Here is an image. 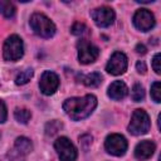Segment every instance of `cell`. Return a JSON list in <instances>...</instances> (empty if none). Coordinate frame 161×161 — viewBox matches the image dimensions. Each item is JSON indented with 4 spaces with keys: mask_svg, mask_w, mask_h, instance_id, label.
Returning a JSON list of instances; mask_svg holds the SVG:
<instances>
[{
    "mask_svg": "<svg viewBox=\"0 0 161 161\" xmlns=\"http://www.w3.org/2000/svg\"><path fill=\"white\" fill-rule=\"evenodd\" d=\"M14 117L20 123H28L30 117H31V113L26 108H16L14 112Z\"/></svg>",
    "mask_w": 161,
    "mask_h": 161,
    "instance_id": "ac0fdd59",
    "label": "cell"
},
{
    "mask_svg": "<svg viewBox=\"0 0 161 161\" xmlns=\"http://www.w3.org/2000/svg\"><path fill=\"white\" fill-rule=\"evenodd\" d=\"M82 82L87 87H98L102 83V75L98 72H93V73H89V74L84 75L82 78Z\"/></svg>",
    "mask_w": 161,
    "mask_h": 161,
    "instance_id": "9a60e30c",
    "label": "cell"
},
{
    "mask_svg": "<svg viewBox=\"0 0 161 161\" xmlns=\"http://www.w3.org/2000/svg\"><path fill=\"white\" fill-rule=\"evenodd\" d=\"M54 148L60 158V161H75L77 148L67 137H59L54 142Z\"/></svg>",
    "mask_w": 161,
    "mask_h": 161,
    "instance_id": "8992f818",
    "label": "cell"
},
{
    "mask_svg": "<svg viewBox=\"0 0 161 161\" xmlns=\"http://www.w3.org/2000/svg\"><path fill=\"white\" fill-rule=\"evenodd\" d=\"M136 69H137L138 73H145V72H146V65H145V63L141 62V60H138V62L136 63Z\"/></svg>",
    "mask_w": 161,
    "mask_h": 161,
    "instance_id": "cb8c5ba5",
    "label": "cell"
},
{
    "mask_svg": "<svg viewBox=\"0 0 161 161\" xmlns=\"http://www.w3.org/2000/svg\"><path fill=\"white\" fill-rule=\"evenodd\" d=\"M97 107V98L93 94L83 97H72L64 101L63 109L68 117L74 121L87 118Z\"/></svg>",
    "mask_w": 161,
    "mask_h": 161,
    "instance_id": "6da1fadb",
    "label": "cell"
},
{
    "mask_svg": "<svg viewBox=\"0 0 161 161\" xmlns=\"http://www.w3.org/2000/svg\"><path fill=\"white\" fill-rule=\"evenodd\" d=\"M136 52H137L138 54H145V53H146V47H145L143 44H137V45H136Z\"/></svg>",
    "mask_w": 161,
    "mask_h": 161,
    "instance_id": "d4e9b609",
    "label": "cell"
},
{
    "mask_svg": "<svg viewBox=\"0 0 161 161\" xmlns=\"http://www.w3.org/2000/svg\"><path fill=\"white\" fill-rule=\"evenodd\" d=\"M131 97L135 102H140L145 98V89L141 84L136 83L133 87H132V91H131Z\"/></svg>",
    "mask_w": 161,
    "mask_h": 161,
    "instance_id": "d6986e66",
    "label": "cell"
},
{
    "mask_svg": "<svg viewBox=\"0 0 161 161\" xmlns=\"http://www.w3.org/2000/svg\"><path fill=\"white\" fill-rule=\"evenodd\" d=\"M15 11H16V9L11 1H6V0L0 1V13L5 18H13L15 15Z\"/></svg>",
    "mask_w": 161,
    "mask_h": 161,
    "instance_id": "2e32d148",
    "label": "cell"
},
{
    "mask_svg": "<svg viewBox=\"0 0 161 161\" xmlns=\"http://www.w3.org/2000/svg\"><path fill=\"white\" fill-rule=\"evenodd\" d=\"M92 19L101 28H107L114 21V11L108 6H101L92 11Z\"/></svg>",
    "mask_w": 161,
    "mask_h": 161,
    "instance_id": "8fae6325",
    "label": "cell"
},
{
    "mask_svg": "<svg viewBox=\"0 0 161 161\" xmlns=\"http://www.w3.org/2000/svg\"><path fill=\"white\" fill-rule=\"evenodd\" d=\"M87 30H88V28L86 26V24H83V23H79V21L74 23V24L72 25V29H70L72 34H74V35H78V36H80V35L86 34V33H87Z\"/></svg>",
    "mask_w": 161,
    "mask_h": 161,
    "instance_id": "44dd1931",
    "label": "cell"
},
{
    "mask_svg": "<svg viewBox=\"0 0 161 161\" xmlns=\"http://www.w3.org/2000/svg\"><path fill=\"white\" fill-rule=\"evenodd\" d=\"M150 117L146 113V111L143 109H136L132 113L130 125H128V131L135 135V136H140V135H145L150 130Z\"/></svg>",
    "mask_w": 161,
    "mask_h": 161,
    "instance_id": "277c9868",
    "label": "cell"
},
{
    "mask_svg": "<svg viewBox=\"0 0 161 161\" xmlns=\"http://www.w3.org/2000/svg\"><path fill=\"white\" fill-rule=\"evenodd\" d=\"M160 62H161V54H160V53H156L155 57H153V59H152V68H153V70H155L157 74L161 73Z\"/></svg>",
    "mask_w": 161,
    "mask_h": 161,
    "instance_id": "7402d4cb",
    "label": "cell"
},
{
    "mask_svg": "<svg viewBox=\"0 0 161 161\" xmlns=\"http://www.w3.org/2000/svg\"><path fill=\"white\" fill-rule=\"evenodd\" d=\"M59 87V77L50 70H45L42 77H40V82H39V88L42 91L43 94L45 96H50L54 94L55 91Z\"/></svg>",
    "mask_w": 161,
    "mask_h": 161,
    "instance_id": "30bf717a",
    "label": "cell"
},
{
    "mask_svg": "<svg viewBox=\"0 0 161 161\" xmlns=\"http://www.w3.org/2000/svg\"><path fill=\"white\" fill-rule=\"evenodd\" d=\"M30 26L33 31L42 38H52L55 34V25L54 23L44 14L35 13L30 18Z\"/></svg>",
    "mask_w": 161,
    "mask_h": 161,
    "instance_id": "7a4b0ae2",
    "label": "cell"
},
{
    "mask_svg": "<svg viewBox=\"0 0 161 161\" xmlns=\"http://www.w3.org/2000/svg\"><path fill=\"white\" fill-rule=\"evenodd\" d=\"M155 148H156V146L152 141H150V140L141 141L140 143H137V146L135 148V157L140 161H145L153 155Z\"/></svg>",
    "mask_w": 161,
    "mask_h": 161,
    "instance_id": "7c38bea8",
    "label": "cell"
},
{
    "mask_svg": "<svg viewBox=\"0 0 161 161\" xmlns=\"http://www.w3.org/2000/svg\"><path fill=\"white\" fill-rule=\"evenodd\" d=\"M151 97L156 103L161 102V83L160 82H155L151 86Z\"/></svg>",
    "mask_w": 161,
    "mask_h": 161,
    "instance_id": "ffe728a7",
    "label": "cell"
},
{
    "mask_svg": "<svg viewBox=\"0 0 161 161\" xmlns=\"http://www.w3.org/2000/svg\"><path fill=\"white\" fill-rule=\"evenodd\" d=\"M77 49H78V59L82 64L93 63L99 55V49L87 39L79 40L77 44Z\"/></svg>",
    "mask_w": 161,
    "mask_h": 161,
    "instance_id": "5b68a950",
    "label": "cell"
},
{
    "mask_svg": "<svg viewBox=\"0 0 161 161\" xmlns=\"http://www.w3.org/2000/svg\"><path fill=\"white\" fill-rule=\"evenodd\" d=\"M126 69H127V57L122 52H114L107 63L106 70L109 74L119 75V74H123Z\"/></svg>",
    "mask_w": 161,
    "mask_h": 161,
    "instance_id": "9c48e42d",
    "label": "cell"
},
{
    "mask_svg": "<svg viewBox=\"0 0 161 161\" xmlns=\"http://www.w3.org/2000/svg\"><path fill=\"white\" fill-rule=\"evenodd\" d=\"M48 125H49V126H53V125H58L59 127H62V123L59 125L57 121H52V122H50V123H48ZM59 127H57V128H59ZM55 132H57V130H55L54 127H52V132H50V135H53V133H55Z\"/></svg>",
    "mask_w": 161,
    "mask_h": 161,
    "instance_id": "484cf974",
    "label": "cell"
},
{
    "mask_svg": "<svg viewBox=\"0 0 161 161\" xmlns=\"http://www.w3.org/2000/svg\"><path fill=\"white\" fill-rule=\"evenodd\" d=\"M8 117V112H6V106L3 101H0V123L5 122Z\"/></svg>",
    "mask_w": 161,
    "mask_h": 161,
    "instance_id": "603a6c76",
    "label": "cell"
},
{
    "mask_svg": "<svg viewBox=\"0 0 161 161\" xmlns=\"http://www.w3.org/2000/svg\"><path fill=\"white\" fill-rule=\"evenodd\" d=\"M104 147L108 153L113 156H122L127 151V141L122 135L112 133L106 138Z\"/></svg>",
    "mask_w": 161,
    "mask_h": 161,
    "instance_id": "52a82bcc",
    "label": "cell"
},
{
    "mask_svg": "<svg viewBox=\"0 0 161 161\" xmlns=\"http://www.w3.org/2000/svg\"><path fill=\"white\" fill-rule=\"evenodd\" d=\"M133 25L141 31H148L155 26V16L147 9H140L133 15Z\"/></svg>",
    "mask_w": 161,
    "mask_h": 161,
    "instance_id": "ba28073f",
    "label": "cell"
},
{
    "mask_svg": "<svg viewBox=\"0 0 161 161\" xmlns=\"http://www.w3.org/2000/svg\"><path fill=\"white\" fill-rule=\"evenodd\" d=\"M24 54V44L20 36L18 35H10L3 47V55L4 59L8 62H16L19 60Z\"/></svg>",
    "mask_w": 161,
    "mask_h": 161,
    "instance_id": "3957f363",
    "label": "cell"
},
{
    "mask_svg": "<svg viewBox=\"0 0 161 161\" xmlns=\"http://www.w3.org/2000/svg\"><path fill=\"white\" fill-rule=\"evenodd\" d=\"M107 93H108V97H111L114 101H118V99H122V98H125L127 96L128 88H127V86H126L125 82H122V80H114L108 87V92Z\"/></svg>",
    "mask_w": 161,
    "mask_h": 161,
    "instance_id": "4fadbf2b",
    "label": "cell"
},
{
    "mask_svg": "<svg viewBox=\"0 0 161 161\" xmlns=\"http://www.w3.org/2000/svg\"><path fill=\"white\" fill-rule=\"evenodd\" d=\"M33 74H34V72H33L31 68L24 69L23 72H20V73L16 75V78H15V84H18V86H24V84H26V83L31 79Z\"/></svg>",
    "mask_w": 161,
    "mask_h": 161,
    "instance_id": "e0dca14e",
    "label": "cell"
},
{
    "mask_svg": "<svg viewBox=\"0 0 161 161\" xmlns=\"http://www.w3.org/2000/svg\"><path fill=\"white\" fill-rule=\"evenodd\" d=\"M15 150L19 155H26L33 150L31 141L26 137H18L15 140Z\"/></svg>",
    "mask_w": 161,
    "mask_h": 161,
    "instance_id": "5bb4252c",
    "label": "cell"
}]
</instances>
